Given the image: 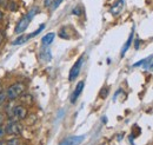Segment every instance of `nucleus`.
Instances as JSON below:
<instances>
[{
	"label": "nucleus",
	"mask_w": 153,
	"mask_h": 145,
	"mask_svg": "<svg viewBox=\"0 0 153 145\" xmlns=\"http://www.w3.org/2000/svg\"><path fill=\"white\" fill-rule=\"evenodd\" d=\"M26 90V85L21 81H17V83H13L12 85L8 86V89L6 91L7 93V98L8 100H16V99H19L20 96L22 93H25Z\"/></svg>",
	"instance_id": "f257e3e1"
},
{
	"label": "nucleus",
	"mask_w": 153,
	"mask_h": 145,
	"mask_svg": "<svg viewBox=\"0 0 153 145\" xmlns=\"http://www.w3.org/2000/svg\"><path fill=\"white\" fill-rule=\"evenodd\" d=\"M37 10H38V8H33L28 14H26L25 17H22V18L20 19L19 22H18L17 26H16V30H14V32H16L17 34L24 33V31L28 27V25H30V22H31V20H32V17H34V14L37 13Z\"/></svg>",
	"instance_id": "f03ea898"
},
{
	"label": "nucleus",
	"mask_w": 153,
	"mask_h": 145,
	"mask_svg": "<svg viewBox=\"0 0 153 145\" xmlns=\"http://www.w3.org/2000/svg\"><path fill=\"white\" fill-rule=\"evenodd\" d=\"M5 131L7 135H11L13 137H17L21 135V131H22V125L20 124L18 120H10L6 126H5Z\"/></svg>",
	"instance_id": "7ed1b4c3"
},
{
	"label": "nucleus",
	"mask_w": 153,
	"mask_h": 145,
	"mask_svg": "<svg viewBox=\"0 0 153 145\" xmlns=\"http://www.w3.org/2000/svg\"><path fill=\"white\" fill-rule=\"evenodd\" d=\"M28 116V111L24 105H16L13 109V113H12V119L11 120H24L26 119Z\"/></svg>",
	"instance_id": "20e7f679"
},
{
	"label": "nucleus",
	"mask_w": 153,
	"mask_h": 145,
	"mask_svg": "<svg viewBox=\"0 0 153 145\" xmlns=\"http://www.w3.org/2000/svg\"><path fill=\"white\" fill-rule=\"evenodd\" d=\"M82 63H84V57H80L76 63H74V65L72 66V69H71V71H70V77H68L70 81H73L74 79H76V77H78L79 73H80Z\"/></svg>",
	"instance_id": "39448f33"
},
{
	"label": "nucleus",
	"mask_w": 153,
	"mask_h": 145,
	"mask_svg": "<svg viewBox=\"0 0 153 145\" xmlns=\"http://www.w3.org/2000/svg\"><path fill=\"white\" fill-rule=\"evenodd\" d=\"M84 139H85V136H73L62 141L60 145H80Z\"/></svg>",
	"instance_id": "423d86ee"
},
{
	"label": "nucleus",
	"mask_w": 153,
	"mask_h": 145,
	"mask_svg": "<svg viewBox=\"0 0 153 145\" xmlns=\"http://www.w3.org/2000/svg\"><path fill=\"white\" fill-rule=\"evenodd\" d=\"M84 86H85V83H84V81H79V83H78V85L76 86V89H74L73 93H72L71 103H74L76 99H78V97L80 96V93H81L82 90H84Z\"/></svg>",
	"instance_id": "0eeeda50"
},
{
	"label": "nucleus",
	"mask_w": 153,
	"mask_h": 145,
	"mask_svg": "<svg viewBox=\"0 0 153 145\" xmlns=\"http://www.w3.org/2000/svg\"><path fill=\"white\" fill-rule=\"evenodd\" d=\"M123 6H124V0H118L114 5L111 7V13H112V16H118V14L121 12Z\"/></svg>",
	"instance_id": "6e6552de"
},
{
	"label": "nucleus",
	"mask_w": 153,
	"mask_h": 145,
	"mask_svg": "<svg viewBox=\"0 0 153 145\" xmlns=\"http://www.w3.org/2000/svg\"><path fill=\"white\" fill-rule=\"evenodd\" d=\"M54 37H56V34H54L53 32L47 33L46 36H44L42 38H41V43H42V45L48 46L50 44H52V43H53V40H54Z\"/></svg>",
	"instance_id": "1a4fd4ad"
},
{
	"label": "nucleus",
	"mask_w": 153,
	"mask_h": 145,
	"mask_svg": "<svg viewBox=\"0 0 153 145\" xmlns=\"http://www.w3.org/2000/svg\"><path fill=\"white\" fill-rule=\"evenodd\" d=\"M133 34H134V31L132 30V31H131V34H130L128 39H127V41H126L125 45H124V49H123V51H121V57H124L125 53L127 52V50L130 49V46H131V44H132V40H133Z\"/></svg>",
	"instance_id": "9d476101"
},
{
	"label": "nucleus",
	"mask_w": 153,
	"mask_h": 145,
	"mask_svg": "<svg viewBox=\"0 0 153 145\" xmlns=\"http://www.w3.org/2000/svg\"><path fill=\"white\" fill-rule=\"evenodd\" d=\"M41 59L44 60V61H50L51 59H52V55H51V51H50V49H47V47H45L44 50H42V52H41Z\"/></svg>",
	"instance_id": "9b49d317"
},
{
	"label": "nucleus",
	"mask_w": 153,
	"mask_h": 145,
	"mask_svg": "<svg viewBox=\"0 0 153 145\" xmlns=\"http://www.w3.org/2000/svg\"><path fill=\"white\" fill-rule=\"evenodd\" d=\"M28 39H31V38H30V34H28V36H19L14 41H13V45H21V44L26 43Z\"/></svg>",
	"instance_id": "f8f14e48"
},
{
	"label": "nucleus",
	"mask_w": 153,
	"mask_h": 145,
	"mask_svg": "<svg viewBox=\"0 0 153 145\" xmlns=\"http://www.w3.org/2000/svg\"><path fill=\"white\" fill-rule=\"evenodd\" d=\"M20 99L22 100L24 104H28V105L32 104V97H31V94H28V93H22V94L20 96Z\"/></svg>",
	"instance_id": "ddd939ff"
},
{
	"label": "nucleus",
	"mask_w": 153,
	"mask_h": 145,
	"mask_svg": "<svg viewBox=\"0 0 153 145\" xmlns=\"http://www.w3.org/2000/svg\"><path fill=\"white\" fill-rule=\"evenodd\" d=\"M20 139L18 137H12L11 139L6 141V145H20Z\"/></svg>",
	"instance_id": "4468645a"
},
{
	"label": "nucleus",
	"mask_w": 153,
	"mask_h": 145,
	"mask_svg": "<svg viewBox=\"0 0 153 145\" xmlns=\"http://www.w3.org/2000/svg\"><path fill=\"white\" fill-rule=\"evenodd\" d=\"M7 8L13 12V11H17L18 5H17V2H16L14 0H10V1H8V5H7Z\"/></svg>",
	"instance_id": "2eb2a0df"
},
{
	"label": "nucleus",
	"mask_w": 153,
	"mask_h": 145,
	"mask_svg": "<svg viewBox=\"0 0 153 145\" xmlns=\"http://www.w3.org/2000/svg\"><path fill=\"white\" fill-rule=\"evenodd\" d=\"M7 100H8V98H7V93L2 91V92L0 93V105H5Z\"/></svg>",
	"instance_id": "dca6fc26"
},
{
	"label": "nucleus",
	"mask_w": 153,
	"mask_h": 145,
	"mask_svg": "<svg viewBox=\"0 0 153 145\" xmlns=\"http://www.w3.org/2000/svg\"><path fill=\"white\" fill-rule=\"evenodd\" d=\"M6 119H7L6 114L4 112H0V125H4V123L6 122Z\"/></svg>",
	"instance_id": "f3484780"
},
{
	"label": "nucleus",
	"mask_w": 153,
	"mask_h": 145,
	"mask_svg": "<svg viewBox=\"0 0 153 145\" xmlns=\"http://www.w3.org/2000/svg\"><path fill=\"white\" fill-rule=\"evenodd\" d=\"M107 93H108V89H107V87H104L102 90L100 91V96H101V98H106Z\"/></svg>",
	"instance_id": "a211bd4d"
},
{
	"label": "nucleus",
	"mask_w": 153,
	"mask_h": 145,
	"mask_svg": "<svg viewBox=\"0 0 153 145\" xmlns=\"http://www.w3.org/2000/svg\"><path fill=\"white\" fill-rule=\"evenodd\" d=\"M62 1H64V0H56V1H54V2L52 4L51 8H52V10H56V8H57L58 6H59V5H60V4L62 2Z\"/></svg>",
	"instance_id": "6ab92c4d"
},
{
	"label": "nucleus",
	"mask_w": 153,
	"mask_h": 145,
	"mask_svg": "<svg viewBox=\"0 0 153 145\" xmlns=\"http://www.w3.org/2000/svg\"><path fill=\"white\" fill-rule=\"evenodd\" d=\"M54 1H56V0H45V1H44V6H45V7H51Z\"/></svg>",
	"instance_id": "aec40b11"
},
{
	"label": "nucleus",
	"mask_w": 153,
	"mask_h": 145,
	"mask_svg": "<svg viewBox=\"0 0 153 145\" xmlns=\"http://www.w3.org/2000/svg\"><path fill=\"white\" fill-rule=\"evenodd\" d=\"M81 12H82V11H81V7H76V8L73 10V12H72V13H73V14H76V16H80V14H81Z\"/></svg>",
	"instance_id": "412c9836"
},
{
	"label": "nucleus",
	"mask_w": 153,
	"mask_h": 145,
	"mask_svg": "<svg viewBox=\"0 0 153 145\" xmlns=\"http://www.w3.org/2000/svg\"><path fill=\"white\" fill-rule=\"evenodd\" d=\"M5 133H6V131H5V126H4V125H0V139L5 136Z\"/></svg>",
	"instance_id": "4be33fe9"
},
{
	"label": "nucleus",
	"mask_w": 153,
	"mask_h": 145,
	"mask_svg": "<svg viewBox=\"0 0 153 145\" xmlns=\"http://www.w3.org/2000/svg\"><path fill=\"white\" fill-rule=\"evenodd\" d=\"M145 61H146V59H144V60H141V61H138V63H135V64H134L133 66L134 67H137V66H139V65H143Z\"/></svg>",
	"instance_id": "5701e85b"
},
{
	"label": "nucleus",
	"mask_w": 153,
	"mask_h": 145,
	"mask_svg": "<svg viewBox=\"0 0 153 145\" xmlns=\"http://www.w3.org/2000/svg\"><path fill=\"white\" fill-rule=\"evenodd\" d=\"M2 19H4V13H2V11L0 10V21H1Z\"/></svg>",
	"instance_id": "b1692460"
},
{
	"label": "nucleus",
	"mask_w": 153,
	"mask_h": 145,
	"mask_svg": "<svg viewBox=\"0 0 153 145\" xmlns=\"http://www.w3.org/2000/svg\"><path fill=\"white\" fill-rule=\"evenodd\" d=\"M135 49H139V39L135 41Z\"/></svg>",
	"instance_id": "393cba45"
},
{
	"label": "nucleus",
	"mask_w": 153,
	"mask_h": 145,
	"mask_svg": "<svg viewBox=\"0 0 153 145\" xmlns=\"http://www.w3.org/2000/svg\"><path fill=\"white\" fill-rule=\"evenodd\" d=\"M0 145H6V141H1L0 139Z\"/></svg>",
	"instance_id": "a878e982"
},
{
	"label": "nucleus",
	"mask_w": 153,
	"mask_h": 145,
	"mask_svg": "<svg viewBox=\"0 0 153 145\" xmlns=\"http://www.w3.org/2000/svg\"><path fill=\"white\" fill-rule=\"evenodd\" d=\"M2 92V86H1V83H0V93Z\"/></svg>",
	"instance_id": "bb28decb"
},
{
	"label": "nucleus",
	"mask_w": 153,
	"mask_h": 145,
	"mask_svg": "<svg viewBox=\"0 0 153 145\" xmlns=\"http://www.w3.org/2000/svg\"><path fill=\"white\" fill-rule=\"evenodd\" d=\"M20 145H30L28 143H20Z\"/></svg>",
	"instance_id": "cd10ccee"
}]
</instances>
